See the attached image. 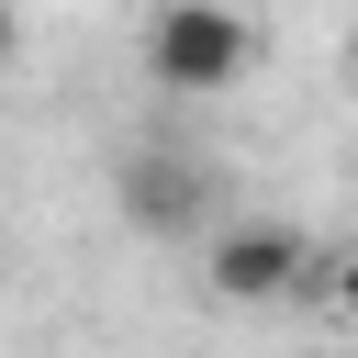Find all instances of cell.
<instances>
[{"mask_svg": "<svg viewBox=\"0 0 358 358\" xmlns=\"http://www.w3.org/2000/svg\"><path fill=\"white\" fill-rule=\"evenodd\" d=\"M302 358H336V347H302Z\"/></svg>", "mask_w": 358, "mask_h": 358, "instance_id": "5", "label": "cell"}, {"mask_svg": "<svg viewBox=\"0 0 358 358\" xmlns=\"http://www.w3.org/2000/svg\"><path fill=\"white\" fill-rule=\"evenodd\" d=\"M123 224L134 235H201L213 224V157H179V145H134L123 157Z\"/></svg>", "mask_w": 358, "mask_h": 358, "instance_id": "3", "label": "cell"}, {"mask_svg": "<svg viewBox=\"0 0 358 358\" xmlns=\"http://www.w3.org/2000/svg\"><path fill=\"white\" fill-rule=\"evenodd\" d=\"M201 280H213V302H291V291L313 280V235L246 213V224H224V235L201 246Z\"/></svg>", "mask_w": 358, "mask_h": 358, "instance_id": "2", "label": "cell"}, {"mask_svg": "<svg viewBox=\"0 0 358 358\" xmlns=\"http://www.w3.org/2000/svg\"><path fill=\"white\" fill-rule=\"evenodd\" d=\"M11 56H22V11L0 0V67H11Z\"/></svg>", "mask_w": 358, "mask_h": 358, "instance_id": "4", "label": "cell"}, {"mask_svg": "<svg viewBox=\"0 0 358 358\" xmlns=\"http://www.w3.org/2000/svg\"><path fill=\"white\" fill-rule=\"evenodd\" d=\"M257 56V22L246 11H213V0H168L145 22V78L157 90H235Z\"/></svg>", "mask_w": 358, "mask_h": 358, "instance_id": "1", "label": "cell"}]
</instances>
